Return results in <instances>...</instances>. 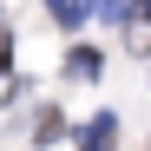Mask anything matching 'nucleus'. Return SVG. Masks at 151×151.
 <instances>
[{
	"mask_svg": "<svg viewBox=\"0 0 151 151\" xmlns=\"http://www.w3.org/2000/svg\"><path fill=\"white\" fill-rule=\"evenodd\" d=\"M86 13H92V0H53V20H59V27H79Z\"/></svg>",
	"mask_w": 151,
	"mask_h": 151,
	"instance_id": "nucleus-1",
	"label": "nucleus"
},
{
	"mask_svg": "<svg viewBox=\"0 0 151 151\" xmlns=\"http://www.w3.org/2000/svg\"><path fill=\"white\" fill-rule=\"evenodd\" d=\"M92 72H99V53L79 46V53H72V79H92Z\"/></svg>",
	"mask_w": 151,
	"mask_h": 151,
	"instance_id": "nucleus-3",
	"label": "nucleus"
},
{
	"mask_svg": "<svg viewBox=\"0 0 151 151\" xmlns=\"http://www.w3.org/2000/svg\"><path fill=\"white\" fill-rule=\"evenodd\" d=\"M118 7L125 0H92V13H105V20H118Z\"/></svg>",
	"mask_w": 151,
	"mask_h": 151,
	"instance_id": "nucleus-4",
	"label": "nucleus"
},
{
	"mask_svg": "<svg viewBox=\"0 0 151 151\" xmlns=\"http://www.w3.org/2000/svg\"><path fill=\"white\" fill-rule=\"evenodd\" d=\"M112 132H118V118L105 112V118H92V132H86V151H105L112 145Z\"/></svg>",
	"mask_w": 151,
	"mask_h": 151,
	"instance_id": "nucleus-2",
	"label": "nucleus"
}]
</instances>
